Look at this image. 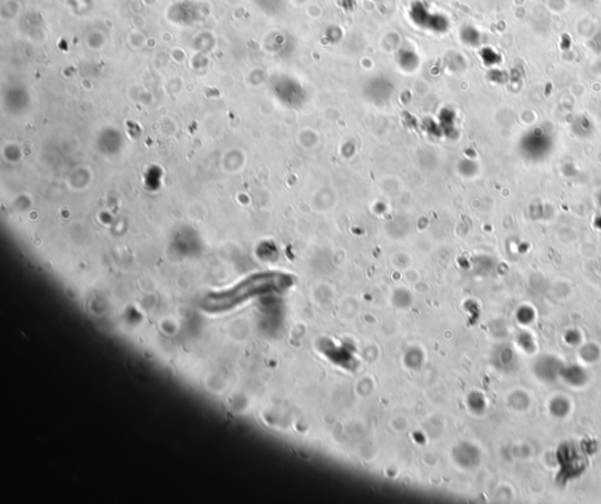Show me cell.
Masks as SVG:
<instances>
[{
	"label": "cell",
	"mask_w": 601,
	"mask_h": 504,
	"mask_svg": "<svg viewBox=\"0 0 601 504\" xmlns=\"http://www.w3.org/2000/svg\"><path fill=\"white\" fill-rule=\"evenodd\" d=\"M276 275L260 274L248 278L230 289L211 293L203 299L201 306L209 313H222L239 306L243 301L257 294L270 290L279 286L280 281Z\"/></svg>",
	"instance_id": "obj_1"
},
{
	"label": "cell",
	"mask_w": 601,
	"mask_h": 504,
	"mask_svg": "<svg viewBox=\"0 0 601 504\" xmlns=\"http://www.w3.org/2000/svg\"><path fill=\"white\" fill-rule=\"evenodd\" d=\"M563 369V363L560 362L557 357L553 356L541 357L534 365L535 374H537L539 379L544 381L555 380L558 376L561 375Z\"/></svg>",
	"instance_id": "obj_2"
},
{
	"label": "cell",
	"mask_w": 601,
	"mask_h": 504,
	"mask_svg": "<svg viewBox=\"0 0 601 504\" xmlns=\"http://www.w3.org/2000/svg\"><path fill=\"white\" fill-rule=\"evenodd\" d=\"M563 379L565 380L568 384L573 385V387H580L584 385L585 382L587 380V375L583 368L578 367V365H571V367H564L561 375Z\"/></svg>",
	"instance_id": "obj_3"
},
{
	"label": "cell",
	"mask_w": 601,
	"mask_h": 504,
	"mask_svg": "<svg viewBox=\"0 0 601 504\" xmlns=\"http://www.w3.org/2000/svg\"><path fill=\"white\" fill-rule=\"evenodd\" d=\"M550 412L555 417H565L571 412V403L566 397L557 396L551 401Z\"/></svg>",
	"instance_id": "obj_4"
},
{
	"label": "cell",
	"mask_w": 601,
	"mask_h": 504,
	"mask_svg": "<svg viewBox=\"0 0 601 504\" xmlns=\"http://www.w3.org/2000/svg\"><path fill=\"white\" fill-rule=\"evenodd\" d=\"M600 354L599 347L594 343H587L580 349V355L586 362H594V361L599 360Z\"/></svg>",
	"instance_id": "obj_5"
},
{
	"label": "cell",
	"mask_w": 601,
	"mask_h": 504,
	"mask_svg": "<svg viewBox=\"0 0 601 504\" xmlns=\"http://www.w3.org/2000/svg\"><path fill=\"white\" fill-rule=\"evenodd\" d=\"M519 343H520L521 348L524 349L525 352H533L535 344H534L533 337L531 335L526 334V333L521 334L520 337H519Z\"/></svg>",
	"instance_id": "obj_6"
},
{
	"label": "cell",
	"mask_w": 601,
	"mask_h": 504,
	"mask_svg": "<svg viewBox=\"0 0 601 504\" xmlns=\"http://www.w3.org/2000/svg\"><path fill=\"white\" fill-rule=\"evenodd\" d=\"M580 340H581V335H580L579 333L576 332V331H571V332H567L566 333L565 341H566L567 343L574 345L576 343H579Z\"/></svg>",
	"instance_id": "obj_7"
}]
</instances>
